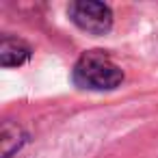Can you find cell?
<instances>
[{"label": "cell", "mask_w": 158, "mask_h": 158, "mask_svg": "<svg viewBox=\"0 0 158 158\" xmlns=\"http://www.w3.org/2000/svg\"><path fill=\"white\" fill-rule=\"evenodd\" d=\"M74 85L89 91H113L121 85L123 72L121 67L102 50H89L85 52L72 72Z\"/></svg>", "instance_id": "6da1fadb"}, {"label": "cell", "mask_w": 158, "mask_h": 158, "mask_svg": "<svg viewBox=\"0 0 158 158\" xmlns=\"http://www.w3.org/2000/svg\"><path fill=\"white\" fill-rule=\"evenodd\" d=\"M69 20L89 35H106L113 28V11L104 2L78 0L67 7Z\"/></svg>", "instance_id": "7a4b0ae2"}, {"label": "cell", "mask_w": 158, "mask_h": 158, "mask_svg": "<svg viewBox=\"0 0 158 158\" xmlns=\"http://www.w3.org/2000/svg\"><path fill=\"white\" fill-rule=\"evenodd\" d=\"M28 59H31L28 44H24L22 39L2 37V41H0V63H2V67H18V65H24Z\"/></svg>", "instance_id": "3957f363"}, {"label": "cell", "mask_w": 158, "mask_h": 158, "mask_svg": "<svg viewBox=\"0 0 158 158\" xmlns=\"http://www.w3.org/2000/svg\"><path fill=\"white\" fill-rule=\"evenodd\" d=\"M26 141V134L20 126L5 121L2 123V132H0V143H2V158H11L13 152H18Z\"/></svg>", "instance_id": "277c9868"}]
</instances>
